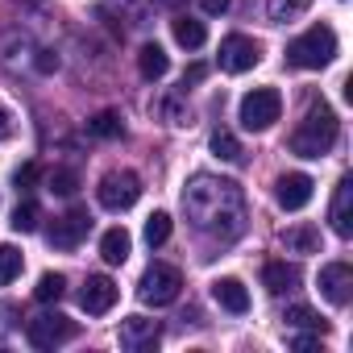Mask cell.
Listing matches in <instances>:
<instances>
[{"label": "cell", "instance_id": "277c9868", "mask_svg": "<svg viewBox=\"0 0 353 353\" xmlns=\"http://www.w3.org/2000/svg\"><path fill=\"white\" fill-rule=\"evenodd\" d=\"M179 291H183V274L174 266H166V262H154L137 283V299L145 307H166V303L179 299Z\"/></svg>", "mask_w": 353, "mask_h": 353}, {"label": "cell", "instance_id": "7402d4cb", "mask_svg": "<svg viewBox=\"0 0 353 353\" xmlns=\"http://www.w3.org/2000/svg\"><path fill=\"white\" fill-rule=\"evenodd\" d=\"M283 320H287V328H303V332H320V336L328 332V324H324L307 303H291V307L283 312Z\"/></svg>", "mask_w": 353, "mask_h": 353}, {"label": "cell", "instance_id": "3957f363", "mask_svg": "<svg viewBox=\"0 0 353 353\" xmlns=\"http://www.w3.org/2000/svg\"><path fill=\"white\" fill-rule=\"evenodd\" d=\"M332 59H336V34H332V26H312V30H303L287 46V63L303 67V71H320Z\"/></svg>", "mask_w": 353, "mask_h": 353}, {"label": "cell", "instance_id": "ac0fdd59", "mask_svg": "<svg viewBox=\"0 0 353 353\" xmlns=\"http://www.w3.org/2000/svg\"><path fill=\"white\" fill-rule=\"evenodd\" d=\"M170 34H174V42H179L183 50H200V46L208 42L204 21H192V17H174V21H170Z\"/></svg>", "mask_w": 353, "mask_h": 353}, {"label": "cell", "instance_id": "44dd1931", "mask_svg": "<svg viewBox=\"0 0 353 353\" xmlns=\"http://www.w3.org/2000/svg\"><path fill=\"white\" fill-rule=\"evenodd\" d=\"M88 133L100 137V141H117V137H125V121H121V112L104 108V112H96V117L88 121Z\"/></svg>", "mask_w": 353, "mask_h": 353}, {"label": "cell", "instance_id": "8992f818", "mask_svg": "<svg viewBox=\"0 0 353 353\" xmlns=\"http://www.w3.org/2000/svg\"><path fill=\"white\" fill-rule=\"evenodd\" d=\"M137 196H141V179H137L133 170H108L104 179H100V188H96V200H100V208H108V212L133 208Z\"/></svg>", "mask_w": 353, "mask_h": 353}, {"label": "cell", "instance_id": "4fadbf2b", "mask_svg": "<svg viewBox=\"0 0 353 353\" xmlns=\"http://www.w3.org/2000/svg\"><path fill=\"white\" fill-rule=\"evenodd\" d=\"M312 174H303V170H291V174H283V179L274 183V196H279V204L287 208V212H299V208H307V200H312Z\"/></svg>", "mask_w": 353, "mask_h": 353}, {"label": "cell", "instance_id": "ba28073f", "mask_svg": "<svg viewBox=\"0 0 353 353\" xmlns=\"http://www.w3.org/2000/svg\"><path fill=\"white\" fill-rule=\"evenodd\" d=\"M258 59H262V46H258L254 38H245V34H229V38L221 42V67H225L229 75L254 71Z\"/></svg>", "mask_w": 353, "mask_h": 353}, {"label": "cell", "instance_id": "d4e9b609", "mask_svg": "<svg viewBox=\"0 0 353 353\" xmlns=\"http://www.w3.org/2000/svg\"><path fill=\"white\" fill-rule=\"evenodd\" d=\"M208 145H212V154H216L221 162H237V158H241V141H237L229 129H216Z\"/></svg>", "mask_w": 353, "mask_h": 353}, {"label": "cell", "instance_id": "ffe728a7", "mask_svg": "<svg viewBox=\"0 0 353 353\" xmlns=\"http://www.w3.org/2000/svg\"><path fill=\"white\" fill-rule=\"evenodd\" d=\"M129 250H133V237H129L125 229H108V233L100 237V258H104L108 266H121V262L129 258Z\"/></svg>", "mask_w": 353, "mask_h": 353}, {"label": "cell", "instance_id": "4dcf8cb0", "mask_svg": "<svg viewBox=\"0 0 353 353\" xmlns=\"http://www.w3.org/2000/svg\"><path fill=\"white\" fill-rule=\"evenodd\" d=\"M38 174H42V170H38V162H26V166H17V174H13V188H17V192H30V188L38 183Z\"/></svg>", "mask_w": 353, "mask_h": 353}, {"label": "cell", "instance_id": "9c48e42d", "mask_svg": "<svg viewBox=\"0 0 353 353\" xmlns=\"http://www.w3.org/2000/svg\"><path fill=\"white\" fill-rule=\"evenodd\" d=\"M88 229H92V216H88V208H71L67 216H59V221L50 225L46 241H50L54 250H75V245L88 237Z\"/></svg>", "mask_w": 353, "mask_h": 353}, {"label": "cell", "instance_id": "4316f807", "mask_svg": "<svg viewBox=\"0 0 353 353\" xmlns=\"http://www.w3.org/2000/svg\"><path fill=\"white\" fill-rule=\"evenodd\" d=\"M21 266H26L21 250H13V245H0V287H9V283L21 274Z\"/></svg>", "mask_w": 353, "mask_h": 353}, {"label": "cell", "instance_id": "603a6c76", "mask_svg": "<svg viewBox=\"0 0 353 353\" xmlns=\"http://www.w3.org/2000/svg\"><path fill=\"white\" fill-rule=\"evenodd\" d=\"M307 5H312V0H266V17L270 21H295L299 13H307Z\"/></svg>", "mask_w": 353, "mask_h": 353}, {"label": "cell", "instance_id": "7c38bea8", "mask_svg": "<svg viewBox=\"0 0 353 353\" xmlns=\"http://www.w3.org/2000/svg\"><path fill=\"white\" fill-rule=\"evenodd\" d=\"M162 341V324L158 320H145V316H125L121 320V345L129 353H145Z\"/></svg>", "mask_w": 353, "mask_h": 353}, {"label": "cell", "instance_id": "30bf717a", "mask_svg": "<svg viewBox=\"0 0 353 353\" xmlns=\"http://www.w3.org/2000/svg\"><path fill=\"white\" fill-rule=\"evenodd\" d=\"M117 299H121V287H117L108 274H92V279L83 283V291H79V307H83L88 316H104V312H112Z\"/></svg>", "mask_w": 353, "mask_h": 353}, {"label": "cell", "instance_id": "e0dca14e", "mask_svg": "<svg viewBox=\"0 0 353 353\" xmlns=\"http://www.w3.org/2000/svg\"><path fill=\"white\" fill-rule=\"evenodd\" d=\"M137 71H141V79H162V75L170 71L166 50H162L158 42H145V46L137 50Z\"/></svg>", "mask_w": 353, "mask_h": 353}, {"label": "cell", "instance_id": "cb8c5ba5", "mask_svg": "<svg viewBox=\"0 0 353 353\" xmlns=\"http://www.w3.org/2000/svg\"><path fill=\"white\" fill-rule=\"evenodd\" d=\"M46 183H50L54 196H75V192H79V170H75V166H54Z\"/></svg>", "mask_w": 353, "mask_h": 353}, {"label": "cell", "instance_id": "7a4b0ae2", "mask_svg": "<svg viewBox=\"0 0 353 353\" xmlns=\"http://www.w3.org/2000/svg\"><path fill=\"white\" fill-rule=\"evenodd\" d=\"M336 112L324 104V100H316L312 108H307V117L295 125V133H291V154H299V158H324L332 145H336Z\"/></svg>", "mask_w": 353, "mask_h": 353}, {"label": "cell", "instance_id": "e575fe53", "mask_svg": "<svg viewBox=\"0 0 353 353\" xmlns=\"http://www.w3.org/2000/svg\"><path fill=\"white\" fill-rule=\"evenodd\" d=\"M9 133H13V112H9L5 104H0V141H5Z\"/></svg>", "mask_w": 353, "mask_h": 353}, {"label": "cell", "instance_id": "1f68e13d", "mask_svg": "<svg viewBox=\"0 0 353 353\" xmlns=\"http://www.w3.org/2000/svg\"><path fill=\"white\" fill-rule=\"evenodd\" d=\"M34 67H38L42 75H50V71H59V54H54V50H38V59H34Z\"/></svg>", "mask_w": 353, "mask_h": 353}, {"label": "cell", "instance_id": "d6986e66", "mask_svg": "<svg viewBox=\"0 0 353 353\" xmlns=\"http://www.w3.org/2000/svg\"><path fill=\"white\" fill-rule=\"evenodd\" d=\"M283 245L291 254H316L320 250V229L316 225H291V229H283Z\"/></svg>", "mask_w": 353, "mask_h": 353}, {"label": "cell", "instance_id": "5bb4252c", "mask_svg": "<svg viewBox=\"0 0 353 353\" xmlns=\"http://www.w3.org/2000/svg\"><path fill=\"white\" fill-rule=\"evenodd\" d=\"M328 221H332L336 237H353V174H341V183H336V192H332Z\"/></svg>", "mask_w": 353, "mask_h": 353}, {"label": "cell", "instance_id": "d6a6232c", "mask_svg": "<svg viewBox=\"0 0 353 353\" xmlns=\"http://www.w3.org/2000/svg\"><path fill=\"white\" fill-rule=\"evenodd\" d=\"M200 9L208 17H221V13H229V0H200Z\"/></svg>", "mask_w": 353, "mask_h": 353}, {"label": "cell", "instance_id": "f546056e", "mask_svg": "<svg viewBox=\"0 0 353 353\" xmlns=\"http://www.w3.org/2000/svg\"><path fill=\"white\" fill-rule=\"evenodd\" d=\"M158 112H162L170 125H192V108H183V100H179V96H166V100L158 104Z\"/></svg>", "mask_w": 353, "mask_h": 353}, {"label": "cell", "instance_id": "52a82bcc", "mask_svg": "<svg viewBox=\"0 0 353 353\" xmlns=\"http://www.w3.org/2000/svg\"><path fill=\"white\" fill-rule=\"evenodd\" d=\"M26 336H30L34 349H59L75 336V320H67L63 312H42L26 324Z\"/></svg>", "mask_w": 353, "mask_h": 353}, {"label": "cell", "instance_id": "f1b7e54d", "mask_svg": "<svg viewBox=\"0 0 353 353\" xmlns=\"http://www.w3.org/2000/svg\"><path fill=\"white\" fill-rule=\"evenodd\" d=\"M166 237H170V216H166V212H154V216L145 221V241L158 250V245H166Z\"/></svg>", "mask_w": 353, "mask_h": 353}, {"label": "cell", "instance_id": "5b68a950", "mask_svg": "<svg viewBox=\"0 0 353 353\" xmlns=\"http://www.w3.org/2000/svg\"><path fill=\"white\" fill-rule=\"evenodd\" d=\"M241 125L250 129V133H266L279 117H283V96L274 92V88H254V92H245L241 96Z\"/></svg>", "mask_w": 353, "mask_h": 353}, {"label": "cell", "instance_id": "836d02e7", "mask_svg": "<svg viewBox=\"0 0 353 353\" xmlns=\"http://www.w3.org/2000/svg\"><path fill=\"white\" fill-rule=\"evenodd\" d=\"M204 75H208V67H204V63H192V67H188V75H183V88H188V83H200Z\"/></svg>", "mask_w": 353, "mask_h": 353}, {"label": "cell", "instance_id": "9a60e30c", "mask_svg": "<svg viewBox=\"0 0 353 353\" xmlns=\"http://www.w3.org/2000/svg\"><path fill=\"white\" fill-rule=\"evenodd\" d=\"M212 299H216L225 312H233V316L250 312V291H245L241 279H216V283H212Z\"/></svg>", "mask_w": 353, "mask_h": 353}, {"label": "cell", "instance_id": "83f0119b", "mask_svg": "<svg viewBox=\"0 0 353 353\" xmlns=\"http://www.w3.org/2000/svg\"><path fill=\"white\" fill-rule=\"evenodd\" d=\"M38 221H42V208H38L34 200H26V204H17V212H13V221H9V225H13L17 233H34V229H38Z\"/></svg>", "mask_w": 353, "mask_h": 353}, {"label": "cell", "instance_id": "8fae6325", "mask_svg": "<svg viewBox=\"0 0 353 353\" xmlns=\"http://www.w3.org/2000/svg\"><path fill=\"white\" fill-rule=\"evenodd\" d=\"M320 295L332 303V307H345L353 299V266L349 262H328L320 270Z\"/></svg>", "mask_w": 353, "mask_h": 353}, {"label": "cell", "instance_id": "2e32d148", "mask_svg": "<svg viewBox=\"0 0 353 353\" xmlns=\"http://www.w3.org/2000/svg\"><path fill=\"white\" fill-rule=\"evenodd\" d=\"M262 283H266L270 295L295 291V287H299V266H295V262H266V266H262Z\"/></svg>", "mask_w": 353, "mask_h": 353}, {"label": "cell", "instance_id": "6da1fadb", "mask_svg": "<svg viewBox=\"0 0 353 353\" xmlns=\"http://www.w3.org/2000/svg\"><path fill=\"white\" fill-rule=\"evenodd\" d=\"M183 212L200 233L216 241H233L245 229V192L221 174H196L183 188Z\"/></svg>", "mask_w": 353, "mask_h": 353}, {"label": "cell", "instance_id": "484cf974", "mask_svg": "<svg viewBox=\"0 0 353 353\" xmlns=\"http://www.w3.org/2000/svg\"><path fill=\"white\" fill-rule=\"evenodd\" d=\"M63 291H67V279H63V274H42L38 287H34V299H38V303H59Z\"/></svg>", "mask_w": 353, "mask_h": 353}]
</instances>
